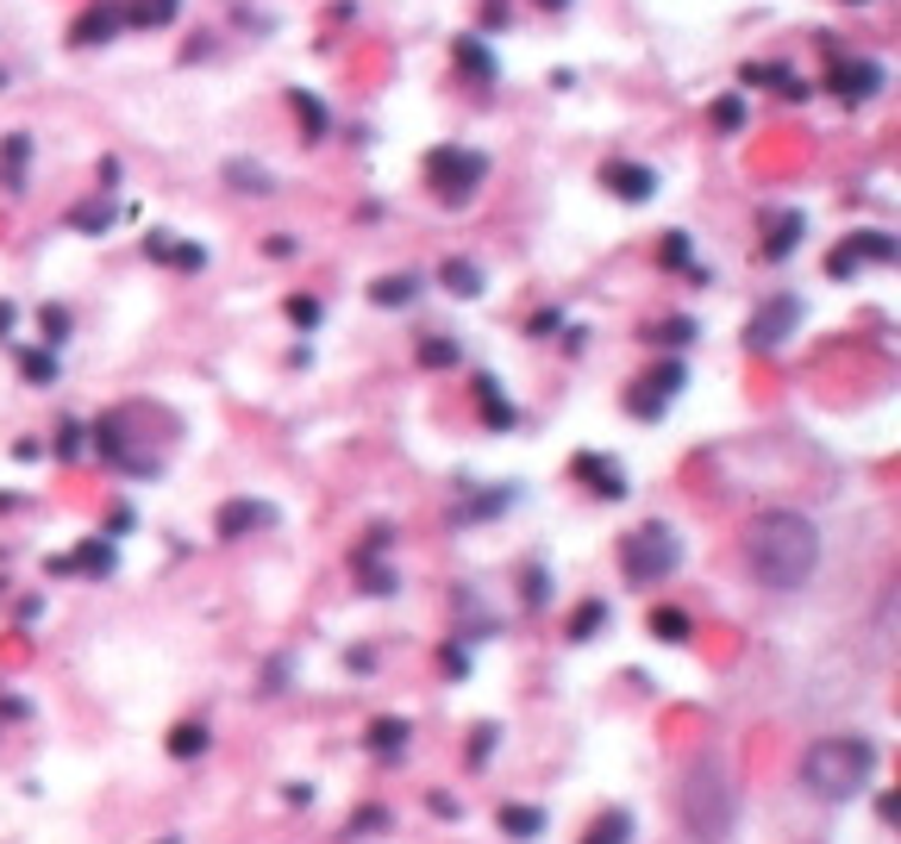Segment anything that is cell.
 <instances>
[{
  "instance_id": "8d00e7d4",
  "label": "cell",
  "mask_w": 901,
  "mask_h": 844,
  "mask_svg": "<svg viewBox=\"0 0 901 844\" xmlns=\"http://www.w3.org/2000/svg\"><path fill=\"white\" fill-rule=\"evenodd\" d=\"M225 175H232V188H245V195H270L275 188L263 163H225Z\"/></svg>"
},
{
  "instance_id": "f907efd6",
  "label": "cell",
  "mask_w": 901,
  "mask_h": 844,
  "mask_svg": "<svg viewBox=\"0 0 901 844\" xmlns=\"http://www.w3.org/2000/svg\"><path fill=\"white\" fill-rule=\"evenodd\" d=\"M545 7H551V13H564V7H570V0H545Z\"/></svg>"
},
{
  "instance_id": "9c48e42d",
  "label": "cell",
  "mask_w": 901,
  "mask_h": 844,
  "mask_svg": "<svg viewBox=\"0 0 901 844\" xmlns=\"http://www.w3.org/2000/svg\"><path fill=\"white\" fill-rule=\"evenodd\" d=\"M601 188L614 200H626V207H645L657 195V170L651 163H632V157H607L601 163Z\"/></svg>"
},
{
  "instance_id": "f35d334b",
  "label": "cell",
  "mask_w": 901,
  "mask_h": 844,
  "mask_svg": "<svg viewBox=\"0 0 901 844\" xmlns=\"http://www.w3.org/2000/svg\"><path fill=\"white\" fill-rule=\"evenodd\" d=\"M70 307H38V332H45V345L50 350H57V345H63V338H70Z\"/></svg>"
},
{
  "instance_id": "603a6c76",
  "label": "cell",
  "mask_w": 901,
  "mask_h": 844,
  "mask_svg": "<svg viewBox=\"0 0 901 844\" xmlns=\"http://www.w3.org/2000/svg\"><path fill=\"white\" fill-rule=\"evenodd\" d=\"M25 163H32V138L25 132H7V145H0V182L25 195Z\"/></svg>"
},
{
  "instance_id": "816d5d0a",
  "label": "cell",
  "mask_w": 901,
  "mask_h": 844,
  "mask_svg": "<svg viewBox=\"0 0 901 844\" xmlns=\"http://www.w3.org/2000/svg\"><path fill=\"white\" fill-rule=\"evenodd\" d=\"M157 844H182V839H175V832H170V839H157Z\"/></svg>"
},
{
  "instance_id": "f1b7e54d",
  "label": "cell",
  "mask_w": 901,
  "mask_h": 844,
  "mask_svg": "<svg viewBox=\"0 0 901 844\" xmlns=\"http://www.w3.org/2000/svg\"><path fill=\"white\" fill-rule=\"evenodd\" d=\"M545 600H551V570L539 563V557H532V563L520 570V607H526V613H539Z\"/></svg>"
},
{
  "instance_id": "ac0fdd59",
  "label": "cell",
  "mask_w": 901,
  "mask_h": 844,
  "mask_svg": "<svg viewBox=\"0 0 901 844\" xmlns=\"http://www.w3.org/2000/svg\"><path fill=\"white\" fill-rule=\"evenodd\" d=\"M145 257H150V263H170V270H182V275H188V270H207V250H200V245H175L170 232H150V238H145Z\"/></svg>"
},
{
  "instance_id": "f6af8a7d",
  "label": "cell",
  "mask_w": 901,
  "mask_h": 844,
  "mask_svg": "<svg viewBox=\"0 0 901 844\" xmlns=\"http://www.w3.org/2000/svg\"><path fill=\"white\" fill-rule=\"evenodd\" d=\"M557 325H564V313L551 307V313H532V325H526V332H532V338H557Z\"/></svg>"
},
{
  "instance_id": "3957f363",
  "label": "cell",
  "mask_w": 901,
  "mask_h": 844,
  "mask_svg": "<svg viewBox=\"0 0 901 844\" xmlns=\"http://www.w3.org/2000/svg\"><path fill=\"white\" fill-rule=\"evenodd\" d=\"M676 814H682V832L695 844H726L732 826H739V782L726 770V757H695L682 789H676Z\"/></svg>"
},
{
  "instance_id": "681fc988",
  "label": "cell",
  "mask_w": 901,
  "mask_h": 844,
  "mask_svg": "<svg viewBox=\"0 0 901 844\" xmlns=\"http://www.w3.org/2000/svg\"><path fill=\"white\" fill-rule=\"evenodd\" d=\"M13 320H20V307H13V300H0V338L13 332Z\"/></svg>"
},
{
  "instance_id": "c3c4849f",
  "label": "cell",
  "mask_w": 901,
  "mask_h": 844,
  "mask_svg": "<svg viewBox=\"0 0 901 844\" xmlns=\"http://www.w3.org/2000/svg\"><path fill=\"white\" fill-rule=\"evenodd\" d=\"M263 250H270V257H295V250H300V238H288V232H282V238H270Z\"/></svg>"
},
{
  "instance_id": "4dcf8cb0",
  "label": "cell",
  "mask_w": 901,
  "mask_h": 844,
  "mask_svg": "<svg viewBox=\"0 0 901 844\" xmlns=\"http://www.w3.org/2000/svg\"><path fill=\"white\" fill-rule=\"evenodd\" d=\"M20 375L32 382V388H50L57 382V350H20Z\"/></svg>"
},
{
  "instance_id": "836d02e7",
  "label": "cell",
  "mask_w": 901,
  "mask_h": 844,
  "mask_svg": "<svg viewBox=\"0 0 901 844\" xmlns=\"http://www.w3.org/2000/svg\"><path fill=\"white\" fill-rule=\"evenodd\" d=\"M707 120H714V132H720V138H732V132L745 125V100H739V95H720L714 107H707Z\"/></svg>"
},
{
  "instance_id": "e575fe53",
  "label": "cell",
  "mask_w": 901,
  "mask_h": 844,
  "mask_svg": "<svg viewBox=\"0 0 901 844\" xmlns=\"http://www.w3.org/2000/svg\"><path fill=\"white\" fill-rule=\"evenodd\" d=\"M495 745H501V725H495V720H482V725L470 732V750H464V757H470V770H489Z\"/></svg>"
},
{
  "instance_id": "b9f144b4",
  "label": "cell",
  "mask_w": 901,
  "mask_h": 844,
  "mask_svg": "<svg viewBox=\"0 0 901 844\" xmlns=\"http://www.w3.org/2000/svg\"><path fill=\"white\" fill-rule=\"evenodd\" d=\"M288 320H295L300 332H313V325L325 320V307H320L313 295H288Z\"/></svg>"
},
{
  "instance_id": "7c38bea8",
  "label": "cell",
  "mask_w": 901,
  "mask_h": 844,
  "mask_svg": "<svg viewBox=\"0 0 901 844\" xmlns=\"http://www.w3.org/2000/svg\"><path fill=\"white\" fill-rule=\"evenodd\" d=\"M470 395H476V413H482V425H489V432H514V425H520V407L507 400V388H501L489 370L470 375Z\"/></svg>"
},
{
  "instance_id": "4316f807",
  "label": "cell",
  "mask_w": 901,
  "mask_h": 844,
  "mask_svg": "<svg viewBox=\"0 0 901 844\" xmlns=\"http://www.w3.org/2000/svg\"><path fill=\"white\" fill-rule=\"evenodd\" d=\"M450 57H457V70L470 75V82H495V57L476 45V38H457V45H450Z\"/></svg>"
},
{
  "instance_id": "7bdbcfd3",
  "label": "cell",
  "mask_w": 901,
  "mask_h": 844,
  "mask_svg": "<svg viewBox=\"0 0 901 844\" xmlns=\"http://www.w3.org/2000/svg\"><path fill=\"white\" fill-rule=\"evenodd\" d=\"M425 814H432V820H464V800L445 795V789H432V795H425Z\"/></svg>"
},
{
  "instance_id": "5bb4252c",
  "label": "cell",
  "mask_w": 901,
  "mask_h": 844,
  "mask_svg": "<svg viewBox=\"0 0 901 844\" xmlns=\"http://www.w3.org/2000/svg\"><path fill=\"white\" fill-rule=\"evenodd\" d=\"M801 238H807V213H801V207H789V213H776V220H770L764 245H757V257H764V263H789V257L801 250Z\"/></svg>"
},
{
  "instance_id": "8992f818",
  "label": "cell",
  "mask_w": 901,
  "mask_h": 844,
  "mask_svg": "<svg viewBox=\"0 0 901 844\" xmlns=\"http://www.w3.org/2000/svg\"><path fill=\"white\" fill-rule=\"evenodd\" d=\"M682 382H689V363L670 357V363H657V370L632 375V388H626V413L632 420H664V407L682 395Z\"/></svg>"
},
{
  "instance_id": "5b68a950",
  "label": "cell",
  "mask_w": 901,
  "mask_h": 844,
  "mask_svg": "<svg viewBox=\"0 0 901 844\" xmlns=\"http://www.w3.org/2000/svg\"><path fill=\"white\" fill-rule=\"evenodd\" d=\"M482 182H489V157L470 145H439L425 157V188L439 200H450V207H470Z\"/></svg>"
},
{
  "instance_id": "52a82bcc",
  "label": "cell",
  "mask_w": 901,
  "mask_h": 844,
  "mask_svg": "<svg viewBox=\"0 0 901 844\" xmlns=\"http://www.w3.org/2000/svg\"><path fill=\"white\" fill-rule=\"evenodd\" d=\"M801 313H807V307H801V295H770L764 307H751L745 350H757V357H764V350H776L789 332H801Z\"/></svg>"
},
{
  "instance_id": "6da1fadb",
  "label": "cell",
  "mask_w": 901,
  "mask_h": 844,
  "mask_svg": "<svg viewBox=\"0 0 901 844\" xmlns=\"http://www.w3.org/2000/svg\"><path fill=\"white\" fill-rule=\"evenodd\" d=\"M820 525L807 520L801 507H764L745 525V570L757 588L770 595H795L820 575Z\"/></svg>"
},
{
  "instance_id": "2e32d148",
  "label": "cell",
  "mask_w": 901,
  "mask_h": 844,
  "mask_svg": "<svg viewBox=\"0 0 901 844\" xmlns=\"http://www.w3.org/2000/svg\"><path fill=\"white\" fill-rule=\"evenodd\" d=\"M120 25H125V7L120 0H100V7H88V13L75 20L70 45H107V38H120Z\"/></svg>"
},
{
  "instance_id": "f546056e",
  "label": "cell",
  "mask_w": 901,
  "mask_h": 844,
  "mask_svg": "<svg viewBox=\"0 0 901 844\" xmlns=\"http://www.w3.org/2000/svg\"><path fill=\"white\" fill-rule=\"evenodd\" d=\"M388 826H395V814H388L382 800H370V807H357V814L345 820V839H375V832H388Z\"/></svg>"
},
{
  "instance_id": "9a60e30c",
  "label": "cell",
  "mask_w": 901,
  "mask_h": 844,
  "mask_svg": "<svg viewBox=\"0 0 901 844\" xmlns=\"http://www.w3.org/2000/svg\"><path fill=\"white\" fill-rule=\"evenodd\" d=\"M414 745V725L395 720V713H382V720H370V732H363V750H370L375 764H395L400 750Z\"/></svg>"
},
{
  "instance_id": "ab89813d",
  "label": "cell",
  "mask_w": 901,
  "mask_h": 844,
  "mask_svg": "<svg viewBox=\"0 0 901 844\" xmlns=\"http://www.w3.org/2000/svg\"><path fill=\"white\" fill-rule=\"evenodd\" d=\"M657 263H664V270H695V263H689V232H670V238L657 245Z\"/></svg>"
},
{
  "instance_id": "ee69618b",
  "label": "cell",
  "mask_w": 901,
  "mask_h": 844,
  "mask_svg": "<svg viewBox=\"0 0 901 844\" xmlns=\"http://www.w3.org/2000/svg\"><path fill=\"white\" fill-rule=\"evenodd\" d=\"M57 457H82V425H57Z\"/></svg>"
},
{
  "instance_id": "277c9868",
  "label": "cell",
  "mask_w": 901,
  "mask_h": 844,
  "mask_svg": "<svg viewBox=\"0 0 901 844\" xmlns=\"http://www.w3.org/2000/svg\"><path fill=\"white\" fill-rule=\"evenodd\" d=\"M682 570V538H676V525L664 520H645L620 532V575L632 588H651V582H670Z\"/></svg>"
},
{
  "instance_id": "8fae6325",
  "label": "cell",
  "mask_w": 901,
  "mask_h": 844,
  "mask_svg": "<svg viewBox=\"0 0 901 844\" xmlns=\"http://www.w3.org/2000/svg\"><path fill=\"white\" fill-rule=\"evenodd\" d=\"M282 513H275L270 500H250V495H238V500H220V513H213V532L220 538H250V532H263V525H275Z\"/></svg>"
},
{
  "instance_id": "bcb514c9",
  "label": "cell",
  "mask_w": 901,
  "mask_h": 844,
  "mask_svg": "<svg viewBox=\"0 0 901 844\" xmlns=\"http://www.w3.org/2000/svg\"><path fill=\"white\" fill-rule=\"evenodd\" d=\"M288 688V657H275L270 670H263V695H282Z\"/></svg>"
},
{
  "instance_id": "7402d4cb",
  "label": "cell",
  "mask_w": 901,
  "mask_h": 844,
  "mask_svg": "<svg viewBox=\"0 0 901 844\" xmlns=\"http://www.w3.org/2000/svg\"><path fill=\"white\" fill-rule=\"evenodd\" d=\"M370 300H375V307H414V300H420V275H414V270L375 275V282H370Z\"/></svg>"
},
{
  "instance_id": "ba28073f",
  "label": "cell",
  "mask_w": 901,
  "mask_h": 844,
  "mask_svg": "<svg viewBox=\"0 0 901 844\" xmlns=\"http://www.w3.org/2000/svg\"><path fill=\"white\" fill-rule=\"evenodd\" d=\"M896 257H901L896 232H851L846 245L826 250V275H832V282H851L864 263H896Z\"/></svg>"
},
{
  "instance_id": "cb8c5ba5",
  "label": "cell",
  "mask_w": 901,
  "mask_h": 844,
  "mask_svg": "<svg viewBox=\"0 0 901 844\" xmlns=\"http://www.w3.org/2000/svg\"><path fill=\"white\" fill-rule=\"evenodd\" d=\"M163 745H170L175 764H195L200 750L213 745V732H207V720H182V725H170V738H163Z\"/></svg>"
},
{
  "instance_id": "4fadbf2b",
  "label": "cell",
  "mask_w": 901,
  "mask_h": 844,
  "mask_svg": "<svg viewBox=\"0 0 901 844\" xmlns=\"http://www.w3.org/2000/svg\"><path fill=\"white\" fill-rule=\"evenodd\" d=\"M883 82H889V70L871 63V57H857V63H839V70H832V95L851 100V107H864L871 95H883Z\"/></svg>"
},
{
  "instance_id": "74e56055",
  "label": "cell",
  "mask_w": 901,
  "mask_h": 844,
  "mask_svg": "<svg viewBox=\"0 0 901 844\" xmlns=\"http://www.w3.org/2000/svg\"><path fill=\"white\" fill-rule=\"evenodd\" d=\"M507 507H514V495H507V488H489V495H476L470 507L457 513V525H470V520H489V513H507Z\"/></svg>"
},
{
  "instance_id": "7dc6e473",
  "label": "cell",
  "mask_w": 901,
  "mask_h": 844,
  "mask_svg": "<svg viewBox=\"0 0 901 844\" xmlns=\"http://www.w3.org/2000/svg\"><path fill=\"white\" fill-rule=\"evenodd\" d=\"M282 800H288V807H307V800H313V782H288V789H282Z\"/></svg>"
},
{
  "instance_id": "e0dca14e",
  "label": "cell",
  "mask_w": 901,
  "mask_h": 844,
  "mask_svg": "<svg viewBox=\"0 0 901 844\" xmlns=\"http://www.w3.org/2000/svg\"><path fill=\"white\" fill-rule=\"evenodd\" d=\"M495 826L507 832V839H520V844H532L539 832H545V807H526V800H501L495 807Z\"/></svg>"
},
{
  "instance_id": "60d3db41",
  "label": "cell",
  "mask_w": 901,
  "mask_h": 844,
  "mask_svg": "<svg viewBox=\"0 0 901 844\" xmlns=\"http://www.w3.org/2000/svg\"><path fill=\"white\" fill-rule=\"evenodd\" d=\"M107 220H113V207H100V200H88V207H75V213H70V225H75V232H88V238L107 232Z\"/></svg>"
},
{
  "instance_id": "484cf974",
  "label": "cell",
  "mask_w": 901,
  "mask_h": 844,
  "mask_svg": "<svg viewBox=\"0 0 901 844\" xmlns=\"http://www.w3.org/2000/svg\"><path fill=\"white\" fill-rule=\"evenodd\" d=\"M607 620H614V613H607V600L589 595V600H582V607L570 613V645H589V638H595V632H601Z\"/></svg>"
},
{
  "instance_id": "1f68e13d",
  "label": "cell",
  "mask_w": 901,
  "mask_h": 844,
  "mask_svg": "<svg viewBox=\"0 0 901 844\" xmlns=\"http://www.w3.org/2000/svg\"><path fill=\"white\" fill-rule=\"evenodd\" d=\"M70 570H88V575H113V545H100V538H82L70 557Z\"/></svg>"
},
{
  "instance_id": "7a4b0ae2",
  "label": "cell",
  "mask_w": 901,
  "mask_h": 844,
  "mask_svg": "<svg viewBox=\"0 0 901 844\" xmlns=\"http://www.w3.org/2000/svg\"><path fill=\"white\" fill-rule=\"evenodd\" d=\"M871 775H876V738H864V732H826L801 750V789L826 807L857 800L871 789Z\"/></svg>"
},
{
  "instance_id": "ffe728a7",
  "label": "cell",
  "mask_w": 901,
  "mask_h": 844,
  "mask_svg": "<svg viewBox=\"0 0 901 844\" xmlns=\"http://www.w3.org/2000/svg\"><path fill=\"white\" fill-rule=\"evenodd\" d=\"M414 363H420V370H457V363H464V345H457L450 332H425L420 345H414Z\"/></svg>"
},
{
  "instance_id": "44dd1931",
  "label": "cell",
  "mask_w": 901,
  "mask_h": 844,
  "mask_svg": "<svg viewBox=\"0 0 901 844\" xmlns=\"http://www.w3.org/2000/svg\"><path fill=\"white\" fill-rule=\"evenodd\" d=\"M439 288H450L457 300H482V270H476L470 257H445L439 263Z\"/></svg>"
},
{
  "instance_id": "d6a6232c",
  "label": "cell",
  "mask_w": 901,
  "mask_h": 844,
  "mask_svg": "<svg viewBox=\"0 0 901 844\" xmlns=\"http://www.w3.org/2000/svg\"><path fill=\"white\" fill-rule=\"evenodd\" d=\"M651 632H657L664 645H689V632H695V625H689V613H682V607H657V613H651Z\"/></svg>"
},
{
  "instance_id": "d4e9b609",
  "label": "cell",
  "mask_w": 901,
  "mask_h": 844,
  "mask_svg": "<svg viewBox=\"0 0 901 844\" xmlns=\"http://www.w3.org/2000/svg\"><path fill=\"white\" fill-rule=\"evenodd\" d=\"M175 13H182V0H132L125 7V20L138 32H163V25H175Z\"/></svg>"
},
{
  "instance_id": "d590c367",
  "label": "cell",
  "mask_w": 901,
  "mask_h": 844,
  "mask_svg": "<svg viewBox=\"0 0 901 844\" xmlns=\"http://www.w3.org/2000/svg\"><path fill=\"white\" fill-rule=\"evenodd\" d=\"M288 107H295V120H307V138H325V107H320V95L295 88V95H288Z\"/></svg>"
},
{
  "instance_id": "30bf717a",
  "label": "cell",
  "mask_w": 901,
  "mask_h": 844,
  "mask_svg": "<svg viewBox=\"0 0 901 844\" xmlns=\"http://www.w3.org/2000/svg\"><path fill=\"white\" fill-rule=\"evenodd\" d=\"M570 475L589 488V495H601V500H626L632 495V482H626V470H620V457H601V450H576L570 457Z\"/></svg>"
},
{
  "instance_id": "d6986e66",
  "label": "cell",
  "mask_w": 901,
  "mask_h": 844,
  "mask_svg": "<svg viewBox=\"0 0 901 844\" xmlns=\"http://www.w3.org/2000/svg\"><path fill=\"white\" fill-rule=\"evenodd\" d=\"M632 832H639V820H632L626 807H607V814L589 820V832H582L576 844H632Z\"/></svg>"
},
{
  "instance_id": "83f0119b",
  "label": "cell",
  "mask_w": 901,
  "mask_h": 844,
  "mask_svg": "<svg viewBox=\"0 0 901 844\" xmlns=\"http://www.w3.org/2000/svg\"><path fill=\"white\" fill-rule=\"evenodd\" d=\"M695 332H701L695 320H664V325H645L639 338H645V345H664V350H689V345H695Z\"/></svg>"
}]
</instances>
